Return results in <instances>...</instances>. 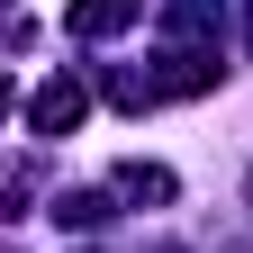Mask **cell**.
I'll list each match as a JSON object with an SVG mask.
<instances>
[{"label":"cell","instance_id":"obj_1","mask_svg":"<svg viewBox=\"0 0 253 253\" xmlns=\"http://www.w3.org/2000/svg\"><path fill=\"white\" fill-rule=\"evenodd\" d=\"M136 18H145V0H73V9H63L73 37H118V27H136Z\"/></svg>","mask_w":253,"mask_h":253},{"label":"cell","instance_id":"obj_2","mask_svg":"<svg viewBox=\"0 0 253 253\" xmlns=\"http://www.w3.org/2000/svg\"><path fill=\"white\" fill-rule=\"evenodd\" d=\"M82 82H45L37 90V109H27V126H37V136H63V126H82Z\"/></svg>","mask_w":253,"mask_h":253}]
</instances>
